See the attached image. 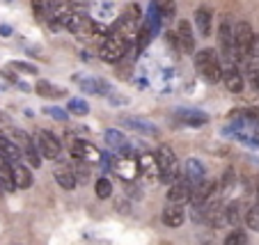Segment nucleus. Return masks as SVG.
<instances>
[{
    "label": "nucleus",
    "mask_w": 259,
    "mask_h": 245,
    "mask_svg": "<svg viewBox=\"0 0 259 245\" xmlns=\"http://www.w3.org/2000/svg\"><path fill=\"white\" fill-rule=\"evenodd\" d=\"M193 190H195V183H191L186 177H184V179L179 177L175 183H172V188H170V192H167V197H170V202L184 204V202H191Z\"/></svg>",
    "instance_id": "obj_10"
},
{
    "label": "nucleus",
    "mask_w": 259,
    "mask_h": 245,
    "mask_svg": "<svg viewBox=\"0 0 259 245\" xmlns=\"http://www.w3.org/2000/svg\"><path fill=\"white\" fill-rule=\"evenodd\" d=\"M156 5H158V10H161V14L165 16V19H170L172 14H175V0H156Z\"/></svg>",
    "instance_id": "obj_32"
},
{
    "label": "nucleus",
    "mask_w": 259,
    "mask_h": 245,
    "mask_svg": "<svg viewBox=\"0 0 259 245\" xmlns=\"http://www.w3.org/2000/svg\"><path fill=\"white\" fill-rule=\"evenodd\" d=\"M5 3H12V0H5Z\"/></svg>",
    "instance_id": "obj_38"
},
{
    "label": "nucleus",
    "mask_w": 259,
    "mask_h": 245,
    "mask_svg": "<svg viewBox=\"0 0 259 245\" xmlns=\"http://www.w3.org/2000/svg\"><path fill=\"white\" fill-rule=\"evenodd\" d=\"M254 30L248 21H239L234 23V44H236V53H239V60H241V67L243 62L250 58V51H252V44H254Z\"/></svg>",
    "instance_id": "obj_4"
},
{
    "label": "nucleus",
    "mask_w": 259,
    "mask_h": 245,
    "mask_svg": "<svg viewBox=\"0 0 259 245\" xmlns=\"http://www.w3.org/2000/svg\"><path fill=\"white\" fill-rule=\"evenodd\" d=\"M73 80H76V83H78V87L83 89V92H88V94H99V96H103V94L113 92V85L108 83L106 78H101V76L76 74V76H73Z\"/></svg>",
    "instance_id": "obj_6"
},
{
    "label": "nucleus",
    "mask_w": 259,
    "mask_h": 245,
    "mask_svg": "<svg viewBox=\"0 0 259 245\" xmlns=\"http://www.w3.org/2000/svg\"><path fill=\"white\" fill-rule=\"evenodd\" d=\"M71 156L83 163L101 161V152L92 142H88V140H71Z\"/></svg>",
    "instance_id": "obj_9"
},
{
    "label": "nucleus",
    "mask_w": 259,
    "mask_h": 245,
    "mask_svg": "<svg viewBox=\"0 0 259 245\" xmlns=\"http://www.w3.org/2000/svg\"><path fill=\"white\" fill-rule=\"evenodd\" d=\"M218 41H220V51H223V58H232L239 60L236 53V44H234V25L230 21H223L218 28ZM241 62V60H239Z\"/></svg>",
    "instance_id": "obj_8"
},
{
    "label": "nucleus",
    "mask_w": 259,
    "mask_h": 245,
    "mask_svg": "<svg viewBox=\"0 0 259 245\" xmlns=\"http://www.w3.org/2000/svg\"><path fill=\"white\" fill-rule=\"evenodd\" d=\"M177 44L184 53H195V37H193V25L186 19L177 25Z\"/></svg>",
    "instance_id": "obj_13"
},
{
    "label": "nucleus",
    "mask_w": 259,
    "mask_h": 245,
    "mask_svg": "<svg viewBox=\"0 0 259 245\" xmlns=\"http://www.w3.org/2000/svg\"><path fill=\"white\" fill-rule=\"evenodd\" d=\"M186 220V211H184V206H179L177 202H170V206L163 209V225L170 227V229H177V227L184 225Z\"/></svg>",
    "instance_id": "obj_15"
},
{
    "label": "nucleus",
    "mask_w": 259,
    "mask_h": 245,
    "mask_svg": "<svg viewBox=\"0 0 259 245\" xmlns=\"http://www.w3.org/2000/svg\"><path fill=\"white\" fill-rule=\"evenodd\" d=\"M122 126H126L133 133H142V135H158V126L145 117H122L119 119Z\"/></svg>",
    "instance_id": "obj_12"
},
{
    "label": "nucleus",
    "mask_w": 259,
    "mask_h": 245,
    "mask_svg": "<svg viewBox=\"0 0 259 245\" xmlns=\"http://www.w3.org/2000/svg\"><path fill=\"white\" fill-rule=\"evenodd\" d=\"M12 69L23 71V74H30V76H37V67H34V64H28V62H12Z\"/></svg>",
    "instance_id": "obj_33"
},
{
    "label": "nucleus",
    "mask_w": 259,
    "mask_h": 245,
    "mask_svg": "<svg viewBox=\"0 0 259 245\" xmlns=\"http://www.w3.org/2000/svg\"><path fill=\"white\" fill-rule=\"evenodd\" d=\"M21 156H23V149H21L19 144L12 142L10 137L0 135V158H3V161H7L12 165V163H19Z\"/></svg>",
    "instance_id": "obj_20"
},
{
    "label": "nucleus",
    "mask_w": 259,
    "mask_h": 245,
    "mask_svg": "<svg viewBox=\"0 0 259 245\" xmlns=\"http://www.w3.org/2000/svg\"><path fill=\"white\" fill-rule=\"evenodd\" d=\"M94 192H97L99 200H108L110 197V192H113V183H110V179H99L97 186H94Z\"/></svg>",
    "instance_id": "obj_26"
},
{
    "label": "nucleus",
    "mask_w": 259,
    "mask_h": 245,
    "mask_svg": "<svg viewBox=\"0 0 259 245\" xmlns=\"http://www.w3.org/2000/svg\"><path fill=\"white\" fill-rule=\"evenodd\" d=\"M0 34H3V37H10L12 28H10V25H0Z\"/></svg>",
    "instance_id": "obj_34"
},
{
    "label": "nucleus",
    "mask_w": 259,
    "mask_h": 245,
    "mask_svg": "<svg viewBox=\"0 0 259 245\" xmlns=\"http://www.w3.org/2000/svg\"><path fill=\"white\" fill-rule=\"evenodd\" d=\"M5 163H7V161H3V158H0V167H3V165H5Z\"/></svg>",
    "instance_id": "obj_35"
},
{
    "label": "nucleus",
    "mask_w": 259,
    "mask_h": 245,
    "mask_svg": "<svg viewBox=\"0 0 259 245\" xmlns=\"http://www.w3.org/2000/svg\"><path fill=\"white\" fill-rule=\"evenodd\" d=\"M53 174H55V181H58L64 190H73V188H76V183H78V181H76L73 170H67V167H60V170H55Z\"/></svg>",
    "instance_id": "obj_25"
},
{
    "label": "nucleus",
    "mask_w": 259,
    "mask_h": 245,
    "mask_svg": "<svg viewBox=\"0 0 259 245\" xmlns=\"http://www.w3.org/2000/svg\"><path fill=\"white\" fill-rule=\"evenodd\" d=\"M177 117L184 124H188V126H202V124H206L211 119L204 110H197V108H179L177 110Z\"/></svg>",
    "instance_id": "obj_17"
},
{
    "label": "nucleus",
    "mask_w": 259,
    "mask_h": 245,
    "mask_svg": "<svg viewBox=\"0 0 259 245\" xmlns=\"http://www.w3.org/2000/svg\"><path fill=\"white\" fill-rule=\"evenodd\" d=\"M128 44L131 41L119 32H108V37L101 41V48H99V58L103 60L106 64H115L126 55L128 51Z\"/></svg>",
    "instance_id": "obj_2"
},
{
    "label": "nucleus",
    "mask_w": 259,
    "mask_h": 245,
    "mask_svg": "<svg viewBox=\"0 0 259 245\" xmlns=\"http://www.w3.org/2000/svg\"><path fill=\"white\" fill-rule=\"evenodd\" d=\"M241 202H232L230 206H227V213H225V220L230 222V225H239L241 220Z\"/></svg>",
    "instance_id": "obj_27"
},
{
    "label": "nucleus",
    "mask_w": 259,
    "mask_h": 245,
    "mask_svg": "<svg viewBox=\"0 0 259 245\" xmlns=\"http://www.w3.org/2000/svg\"><path fill=\"white\" fill-rule=\"evenodd\" d=\"M138 165H140V172H145L147 177H161L158 161L152 154H140V156H138Z\"/></svg>",
    "instance_id": "obj_22"
},
{
    "label": "nucleus",
    "mask_w": 259,
    "mask_h": 245,
    "mask_svg": "<svg viewBox=\"0 0 259 245\" xmlns=\"http://www.w3.org/2000/svg\"><path fill=\"white\" fill-rule=\"evenodd\" d=\"M257 195H259V179H257Z\"/></svg>",
    "instance_id": "obj_36"
},
{
    "label": "nucleus",
    "mask_w": 259,
    "mask_h": 245,
    "mask_svg": "<svg viewBox=\"0 0 259 245\" xmlns=\"http://www.w3.org/2000/svg\"><path fill=\"white\" fill-rule=\"evenodd\" d=\"M245 222H248L250 229L259 231V202L248 209V213H245Z\"/></svg>",
    "instance_id": "obj_28"
},
{
    "label": "nucleus",
    "mask_w": 259,
    "mask_h": 245,
    "mask_svg": "<svg viewBox=\"0 0 259 245\" xmlns=\"http://www.w3.org/2000/svg\"><path fill=\"white\" fill-rule=\"evenodd\" d=\"M34 89H37V94H39V96H46V99H58V96H64V94H67V89H64V87L49 83V80H37Z\"/></svg>",
    "instance_id": "obj_24"
},
{
    "label": "nucleus",
    "mask_w": 259,
    "mask_h": 245,
    "mask_svg": "<svg viewBox=\"0 0 259 245\" xmlns=\"http://www.w3.org/2000/svg\"><path fill=\"white\" fill-rule=\"evenodd\" d=\"M103 140H106L108 147L119 152L122 156H128V154H131V144H128L126 135H124L122 131H117V128H108V131L103 133Z\"/></svg>",
    "instance_id": "obj_14"
},
{
    "label": "nucleus",
    "mask_w": 259,
    "mask_h": 245,
    "mask_svg": "<svg viewBox=\"0 0 259 245\" xmlns=\"http://www.w3.org/2000/svg\"><path fill=\"white\" fill-rule=\"evenodd\" d=\"M34 142H37V147H39L41 156L51 158V161H55V158L60 156V152H62V144H60V140L51 131H37V135H34Z\"/></svg>",
    "instance_id": "obj_7"
},
{
    "label": "nucleus",
    "mask_w": 259,
    "mask_h": 245,
    "mask_svg": "<svg viewBox=\"0 0 259 245\" xmlns=\"http://www.w3.org/2000/svg\"><path fill=\"white\" fill-rule=\"evenodd\" d=\"M156 161H158V170H161V181L163 183H175L177 179H179V174H181V170H179V161H177V156H175V152H172L170 147H158V152H156Z\"/></svg>",
    "instance_id": "obj_3"
},
{
    "label": "nucleus",
    "mask_w": 259,
    "mask_h": 245,
    "mask_svg": "<svg viewBox=\"0 0 259 245\" xmlns=\"http://www.w3.org/2000/svg\"><path fill=\"white\" fill-rule=\"evenodd\" d=\"M245 243H248V236H245L241 229H234L225 238V245H245Z\"/></svg>",
    "instance_id": "obj_30"
},
{
    "label": "nucleus",
    "mask_w": 259,
    "mask_h": 245,
    "mask_svg": "<svg viewBox=\"0 0 259 245\" xmlns=\"http://www.w3.org/2000/svg\"><path fill=\"white\" fill-rule=\"evenodd\" d=\"M165 21V16L161 14V10H158L156 0L154 3H149V7H147V16H145V25L149 28V32L156 37L158 32H161V23Z\"/></svg>",
    "instance_id": "obj_21"
},
{
    "label": "nucleus",
    "mask_w": 259,
    "mask_h": 245,
    "mask_svg": "<svg viewBox=\"0 0 259 245\" xmlns=\"http://www.w3.org/2000/svg\"><path fill=\"white\" fill-rule=\"evenodd\" d=\"M195 28L202 37H209V32H211V12H209V7H197L195 10Z\"/></svg>",
    "instance_id": "obj_23"
},
{
    "label": "nucleus",
    "mask_w": 259,
    "mask_h": 245,
    "mask_svg": "<svg viewBox=\"0 0 259 245\" xmlns=\"http://www.w3.org/2000/svg\"><path fill=\"white\" fill-rule=\"evenodd\" d=\"M223 62V83L225 87L230 89L232 94H241L243 92V71H241V62L239 60H232V58H220Z\"/></svg>",
    "instance_id": "obj_5"
},
{
    "label": "nucleus",
    "mask_w": 259,
    "mask_h": 245,
    "mask_svg": "<svg viewBox=\"0 0 259 245\" xmlns=\"http://www.w3.org/2000/svg\"><path fill=\"white\" fill-rule=\"evenodd\" d=\"M0 192H5V190H3V186H0Z\"/></svg>",
    "instance_id": "obj_37"
},
{
    "label": "nucleus",
    "mask_w": 259,
    "mask_h": 245,
    "mask_svg": "<svg viewBox=\"0 0 259 245\" xmlns=\"http://www.w3.org/2000/svg\"><path fill=\"white\" fill-rule=\"evenodd\" d=\"M44 115H49V117L58 119V122H67V119H69L67 110H62V108H55V106H46V108H44Z\"/></svg>",
    "instance_id": "obj_31"
},
{
    "label": "nucleus",
    "mask_w": 259,
    "mask_h": 245,
    "mask_svg": "<svg viewBox=\"0 0 259 245\" xmlns=\"http://www.w3.org/2000/svg\"><path fill=\"white\" fill-rule=\"evenodd\" d=\"M193 64H195V71L206 83L215 85L223 80V62H220L218 53H215L213 48H204V51H200V53H195Z\"/></svg>",
    "instance_id": "obj_1"
},
{
    "label": "nucleus",
    "mask_w": 259,
    "mask_h": 245,
    "mask_svg": "<svg viewBox=\"0 0 259 245\" xmlns=\"http://www.w3.org/2000/svg\"><path fill=\"white\" fill-rule=\"evenodd\" d=\"M69 113L73 115H88L90 113V106L83 101V99H69Z\"/></svg>",
    "instance_id": "obj_29"
},
{
    "label": "nucleus",
    "mask_w": 259,
    "mask_h": 245,
    "mask_svg": "<svg viewBox=\"0 0 259 245\" xmlns=\"http://www.w3.org/2000/svg\"><path fill=\"white\" fill-rule=\"evenodd\" d=\"M32 10L37 16L44 19H55V16H64L62 12V0H32Z\"/></svg>",
    "instance_id": "obj_11"
},
{
    "label": "nucleus",
    "mask_w": 259,
    "mask_h": 245,
    "mask_svg": "<svg viewBox=\"0 0 259 245\" xmlns=\"http://www.w3.org/2000/svg\"><path fill=\"white\" fill-rule=\"evenodd\" d=\"M184 177H186L191 183L200 186V183L206 179V167L202 165V161H197V158H188V161L184 163Z\"/></svg>",
    "instance_id": "obj_16"
},
{
    "label": "nucleus",
    "mask_w": 259,
    "mask_h": 245,
    "mask_svg": "<svg viewBox=\"0 0 259 245\" xmlns=\"http://www.w3.org/2000/svg\"><path fill=\"white\" fill-rule=\"evenodd\" d=\"M12 177H14V186L19 190H25V188L32 186V172H30L28 165L23 163H12Z\"/></svg>",
    "instance_id": "obj_19"
},
{
    "label": "nucleus",
    "mask_w": 259,
    "mask_h": 245,
    "mask_svg": "<svg viewBox=\"0 0 259 245\" xmlns=\"http://www.w3.org/2000/svg\"><path fill=\"white\" fill-rule=\"evenodd\" d=\"M113 165H115V170H117V174L122 179H136L138 177V172H140V165H138V161H133V158H128V156H122V158H115L113 161Z\"/></svg>",
    "instance_id": "obj_18"
}]
</instances>
